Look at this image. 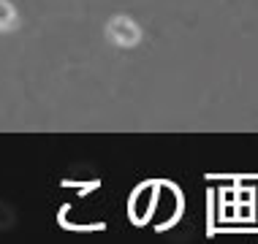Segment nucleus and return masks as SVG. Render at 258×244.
Instances as JSON below:
<instances>
[{
  "mask_svg": "<svg viewBox=\"0 0 258 244\" xmlns=\"http://www.w3.org/2000/svg\"><path fill=\"white\" fill-rule=\"evenodd\" d=\"M71 206H62L60 209V214H57V222H60V228H66V231H103L106 228V222H93V225H74V222H66V212Z\"/></svg>",
  "mask_w": 258,
  "mask_h": 244,
  "instance_id": "nucleus-1",
  "label": "nucleus"
}]
</instances>
